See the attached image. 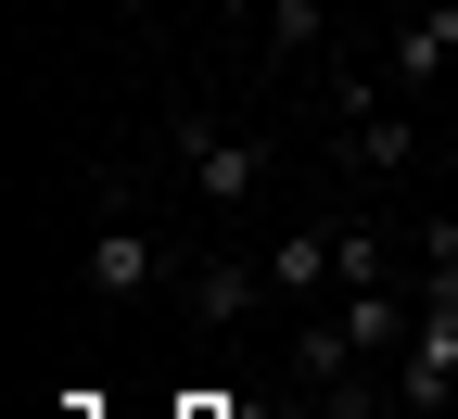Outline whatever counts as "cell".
I'll list each match as a JSON object with an SVG mask.
<instances>
[{
  "label": "cell",
  "instance_id": "cell-3",
  "mask_svg": "<svg viewBox=\"0 0 458 419\" xmlns=\"http://www.w3.org/2000/svg\"><path fill=\"white\" fill-rule=\"evenodd\" d=\"M382 89L394 102H445L458 89V0H433V13H408L382 38Z\"/></svg>",
  "mask_w": 458,
  "mask_h": 419
},
{
  "label": "cell",
  "instance_id": "cell-1",
  "mask_svg": "<svg viewBox=\"0 0 458 419\" xmlns=\"http://www.w3.org/2000/svg\"><path fill=\"white\" fill-rule=\"evenodd\" d=\"M165 165H179V191L191 204H216V216H242L255 191H267V140H242V128H216V114H165Z\"/></svg>",
  "mask_w": 458,
  "mask_h": 419
},
{
  "label": "cell",
  "instance_id": "cell-13",
  "mask_svg": "<svg viewBox=\"0 0 458 419\" xmlns=\"http://www.w3.org/2000/svg\"><path fill=\"white\" fill-rule=\"evenodd\" d=\"M255 13H267V0H255Z\"/></svg>",
  "mask_w": 458,
  "mask_h": 419
},
{
  "label": "cell",
  "instance_id": "cell-10",
  "mask_svg": "<svg viewBox=\"0 0 458 419\" xmlns=\"http://www.w3.org/2000/svg\"><path fill=\"white\" fill-rule=\"evenodd\" d=\"M331 38V0H267V64H306Z\"/></svg>",
  "mask_w": 458,
  "mask_h": 419
},
{
  "label": "cell",
  "instance_id": "cell-2",
  "mask_svg": "<svg viewBox=\"0 0 458 419\" xmlns=\"http://www.w3.org/2000/svg\"><path fill=\"white\" fill-rule=\"evenodd\" d=\"M153 292H179V255H165L140 216H102L89 242H77V306L128 318V306H153Z\"/></svg>",
  "mask_w": 458,
  "mask_h": 419
},
{
  "label": "cell",
  "instance_id": "cell-4",
  "mask_svg": "<svg viewBox=\"0 0 458 419\" xmlns=\"http://www.w3.org/2000/svg\"><path fill=\"white\" fill-rule=\"evenodd\" d=\"M394 381H408V406H458V280H420V331L394 356Z\"/></svg>",
  "mask_w": 458,
  "mask_h": 419
},
{
  "label": "cell",
  "instance_id": "cell-8",
  "mask_svg": "<svg viewBox=\"0 0 458 419\" xmlns=\"http://www.w3.org/2000/svg\"><path fill=\"white\" fill-rule=\"evenodd\" d=\"M331 318H344V343L357 356H408V331H420V292H331Z\"/></svg>",
  "mask_w": 458,
  "mask_h": 419
},
{
  "label": "cell",
  "instance_id": "cell-5",
  "mask_svg": "<svg viewBox=\"0 0 458 419\" xmlns=\"http://www.w3.org/2000/svg\"><path fill=\"white\" fill-rule=\"evenodd\" d=\"M267 306V255H204V267H179V318L191 331H242Z\"/></svg>",
  "mask_w": 458,
  "mask_h": 419
},
{
  "label": "cell",
  "instance_id": "cell-7",
  "mask_svg": "<svg viewBox=\"0 0 458 419\" xmlns=\"http://www.w3.org/2000/svg\"><path fill=\"white\" fill-rule=\"evenodd\" d=\"M331 255H344V216H306L267 242V306H318L331 292Z\"/></svg>",
  "mask_w": 458,
  "mask_h": 419
},
{
  "label": "cell",
  "instance_id": "cell-11",
  "mask_svg": "<svg viewBox=\"0 0 458 419\" xmlns=\"http://www.w3.org/2000/svg\"><path fill=\"white\" fill-rule=\"evenodd\" d=\"M179 419H229V406H216V394H191V406H179Z\"/></svg>",
  "mask_w": 458,
  "mask_h": 419
},
{
  "label": "cell",
  "instance_id": "cell-6",
  "mask_svg": "<svg viewBox=\"0 0 458 419\" xmlns=\"http://www.w3.org/2000/svg\"><path fill=\"white\" fill-rule=\"evenodd\" d=\"M420 165V102H369V114H344V178H369V191H382V178H408Z\"/></svg>",
  "mask_w": 458,
  "mask_h": 419
},
{
  "label": "cell",
  "instance_id": "cell-9",
  "mask_svg": "<svg viewBox=\"0 0 458 419\" xmlns=\"http://www.w3.org/2000/svg\"><path fill=\"white\" fill-rule=\"evenodd\" d=\"M382 280H394V242H382L369 216H344V255H331V292H382Z\"/></svg>",
  "mask_w": 458,
  "mask_h": 419
},
{
  "label": "cell",
  "instance_id": "cell-12",
  "mask_svg": "<svg viewBox=\"0 0 458 419\" xmlns=\"http://www.w3.org/2000/svg\"><path fill=\"white\" fill-rule=\"evenodd\" d=\"M445 114H458V89H445Z\"/></svg>",
  "mask_w": 458,
  "mask_h": 419
}]
</instances>
